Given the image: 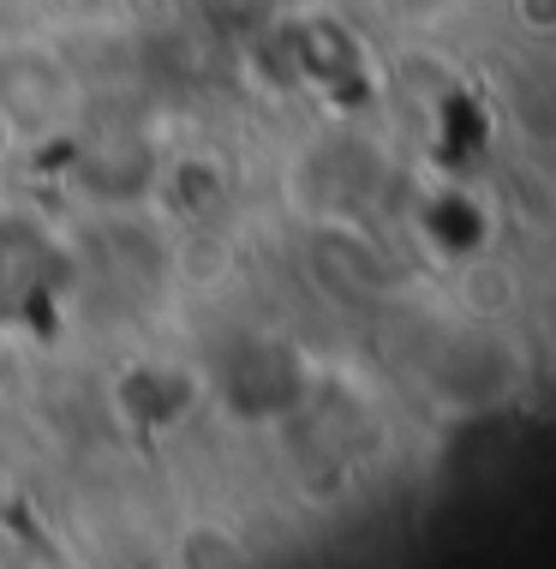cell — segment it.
<instances>
[{
    "instance_id": "obj_1",
    "label": "cell",
    "mask_w": 556,
    "mask_h": 569,
    "mask_svg": "<svg viewBox=\"0 0 556 569\" xmlns=\"http://www.w3.org/2000/svg\"><path fill=\"white\" fill-rule=\"evenodd\" d=\"M455 295L467 300V312H478V318H503V312H515V300H520V276L508 264H497V258H473V264L455 276Z\"/></svg>"
},
{
    "instance_id": "obj_2",
    "label": "cell",
    "mask_w": 556,
    "mask_h": 569,
    "mask_svg": "<svg viewBox=\"0 0 556 569\" xmlns=\"http://www.w3.org/2000/svg\"><path fill=\"white\" fill-rule=\"evenodd\" d=\"M515 12H520V24L538 30V37H550L556 30V0H515Z\"/></svg>"
}]
</instances>
